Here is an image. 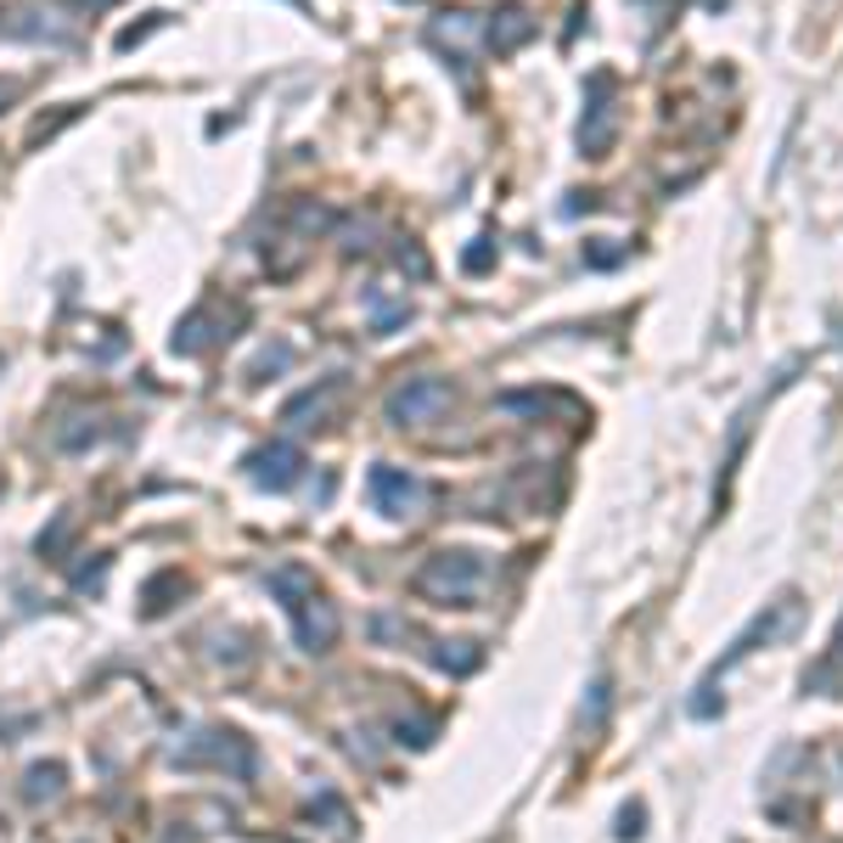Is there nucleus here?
Returning a JSON list of instances; mask_svg holds the SVG:
<instances>
[{"label": "nucleus", "instance_id": "1", "mask_svg": "<svg viewBox=\"0 0 843 843\" xmlns=\"http://www.w3.org/2000/svg\"><path fill=\"white\" fill-rule=\"evenodd\" d=\"M270 597L287 608V619H292V630H299V647L304 653L321 658V653L337 647V608L321 597V585H315V574L304 563L270 568Z\"/></svg>", "mask_w": 843, "mask_h": 843}, {"label": "nucleus", "instance_id": "2", "mask_svg": "<svg viewBox=\"0 0 843 843\" xmlns=\"http://www.w3.org/2000/svg\"><path fill=\"white\" fill-rule=\"evenodd\" d=\"M175 765L180 770H225L236 781H254L259 776V748L231 725H203L175 748Z\"/></svg>", "mask_w": 843, "mask_h": 843}, {"label": "nucleus", "instance_id": "3", "mask_svg": "<svg viewBox=\"0 0 843 843\" xmlns=\"http://www.w3.org/2000/svg\"><path fill=\"white\" fill-rule=\"evenodd\" d=\"M478 585H484V557L478 552H433L417 568V597L444 602V608H473Z\"/></svg>", "mask_w": 843, "mask_h": 843}, {"label": "nucleus", "instance_id": "4", "mask_svg": "<svg viewBox=\"0 0 843 843\" xmlns=\"http://www.w3.org/2000/svg\"><path fill=\"white\" fill-rule=\"evenodd\" d=\"M451 400H456V388L444 382V377H406L400 388L388 393V422L393 428H422V422H433V417H444L451 411Z\"/></svg>", "mask_w": 843, "mask_h": 843}, {"label": "nucleus", "instance_id": "5", "mask_svg": "<svg viewBox=\"0 0 843 843\" xmlns=\"http://www.w3.org/2000/svg\"><path fill=\"white\" fill-rule=\"evenodd\" d=\"M366 489H371V507H377L382 518H411V512L422 507V495H428L417 473L388 467V462H377V467L366 473Z\"/></svg>", "mask_w": 843, "mask_h": 843}, {"label": "nucleus", "instance_id": "6", "mask_svg": "<svg viewBox=\"0 0 843 843\" xmlns=\"http://www.w3.org/2000/svg\"><path fill=\"white\" fill-rule=\"evenodd\" d=\"M613 130H619L613 74H590V108H585V124H579V146H585V158H602L608 146H613Z\"/></svg>", "mask_w": 843, "mask_h": 843}, {"label": "nucleus", "instance_id": "7", "mask_svg": "<svg viewBox=\"0 0 843 843\" xmlns=\"http://www.w3.org/2000/svg\"><path fill=\"white\" fill-rule=\"evenodd\" d=\"M247 478H254L259 489H292L304 478V451H299V444H287V439L259 444V451L247 456Z\"/></svg>", "mask_w": 843, "mask_h": 843}, {"label": "nucleus", "instance_id": "8", "mask_svg": "<svg viewBox=\"0 0 843 843\" xmlns=\"http://www.w3.org/2000/svg\"><path fill=\"white\" fill-rule=\"evenodd\" d=\"M343 377H321V388H304V393H292V400L281 406V422L287 428H326V417L337 411V400H343Z\"/></svg>", "mask_w": 843, "mask_h": 843}, {"label": "nucleus", "instance_id": "9", "mask_svg": "<svg viewBox=\"0 0 843 843\" xmlns=\"http://www.w3.org/2000/svg\"><path fill=\"white\" fill-rule=\"evenodd\" d=\"M0 40H29V45H68L74 29L57 23V12H40V7H18V12H0Z\"/></svg>", "mask_w": 843, "mask_h": 843}, {"label": "nucleus", "instance_id": "10", "mask_svg": "<svg viewBox=\"0 0 843 843\" xmlns=\"http://www.w3.org/2000/svg\"><path fill=\"white\" fill-rule=\"evenodd\" d=\"M220 337H231V326H225V315L214 310V304H197L180 326H175V337H169V350L175 355H203L209 343H220Z\"/></svg>", "mask_w": 843, "mask_h": 843}, {"label": "nucleus", "instance_id": "11", "mask_svg": "<svg viewBox=\"0 0 843 843\" xmlns=\"http://www.w3.org/2000/svg\"><path fill=\"white\" fill-rule=\"evenodd\" d=\"M534 34V18L523 12V7H507V12H495V23H489V52H518V45Z\"/></svg>", "mask_w": 843, "mask_h": 843}, {"label": "nucleus", "instance_id": "12", "mask_svg": "<svg viewBox=\"0 0 843 843\" xmlns=\"http://www.w3.org/2000/svg\"><path fill=\"white\" fill-rule=\"evenodd\" d=\"M433 664L451 669V675H473L484 664V653L473 647V641H433Z\"/></svg>", "mask_w": 843, "mask_h": 843}, {"label": "nucleus", "instance_id": "13", "mask_svg": "<svg viewBox=\"0 0 843 843\" xmlns=\"http://www.w3.org/2000/svg\"><path fill=\"white\" fill-rule=\"evenodd\" d=\"M169 597H186V579H180L175 568H169V574H158L153 585H146V608H141V613H146V619H164V613L175 608Z\"/></svg>", "mask_w": 843, "mask_h": 843}, {"label": "nucleus", "instance_id": "14", "mask_svg": "<svg viewBox=\"0 0 843 843\" xmlns=\"http://www.w3.org/2000/svg\"><path fill=\"white\" fill-rule=\"evenodd\" d=\"M63 776H68V770H63L57 759H52V765H34V770L23 776V799H29V805L57 799V792H63Z\"/></svg>", "mask_w": 843, "mask_h": 843}, {"label": "nucleus", "instance_id": "15", "mask_svg": "<svg viewBox=\"0 0 843 843\" xmlns=\"http://www.w3.org/2000/svg\"><path fill=\"white\" fill-rule=\"evenodd\" d=\"M57 451H90L96 439H102V428H96V417H68V422H57Z\"/></svg>", "mask_w": 843, "mask_h": 843}, {"label": "nucleus", "instance_id": "16", "mask_svg": "<svg viewBox=\"0 0 843 843\" xmlns=\"http://www.w3.org/2000/svg\"><path fill=\"white\" fill-rule=\"evenodd\" d=\"M287 366H292V343H270V350H259V361L247 366V382H265V377H276Z\"/></svg>", "mask_w": 843, "mask_h": 843}, {"label": "nucleus", "instance_id": "17", "mask_svg": "<svg viewBox=\"0 0 843 843\" xmlns=\"http://www.w3.org/2000/svg\"><path fill=\"white\" fill-rule=\"evenodd\" d=\"M74 523H79V518H74V512H63V518H57L52 529H45V534H40V557H52V563H63V552H68V540H74Z\"/></svg>", "mask_w": 843, "mask_h": 843}, {"label": "nucleus", "instance_id": "18", "mask_svg": "<svg viewBox=\"0 0 843 843\" xmlns=\"http://www.w3.org/2000/svg\"><path fill=\"white\" fill-rule=\"evenodd\" d=\"M393 742H411V748H428V742H433V720H400V725H393Z\"/></svg>", "mask_w": 843, "mask_h": 843}, {"label": "nucleus", "instance_id": "19", "mask_svg": "<svg viewBox=\"0 0 843 843\" xmlns=\"http://www.w3.org/2000/svg\"><path fill=\"white\" fill-rule=\"evenodd\" d=\"M619 838H641V810H624L619 816Z\"/></svg>", "mask_w": 843, "mask_h": 843}, {"label": "nucleus", "instance_id": "20", "mask_svg": "<svg viewBox=\"0 0 843 843\" xmlns=\"http://www.w3.org/2000/svg\"><path fill=\"white\" fill-rule=\"evenodd\" d=\"M18 90H23V85H18V79H0V113H7V108H12V102H18Z\"/></svg>", "mask_w": 843, "mask_h": 843}, {"label": "nucleus", "instance_id": "21", "mask_svg": "<svg viewBox=\"0 0 843 843\" xmlns=\"http://www.w3.org/2000/svg\"><path fill=\"white\" fill-rule=\"evenodd\" d=\"M489 265V242H478V247H467V270H484Z\"/></svg>", "mask_w": 843, "mask_h": 843}, {"label": "nucleus", "instance_id": "22", "mask_svg": "<svg viewBox=\"0 0 843 843\" xmlns=\"http://www.w3.org/2000/svg\"><path fill=\"white\" fill-rule=\"evenodd\" d=\"M85 7H108V0H85Z\"/></svg>", "mask_w": 843, "mask_h": 843}, {"label": "nucleus", "instance_id": "23", "mask_svg": "<svg viewBox=\"0 0 843 843\" xmlns=\"http://www.w3.org/2000/svg\"><path fill=\"white\" fill-rule=\"evenodd\" d=\"M838 641H843V635H838Z\"/></svg>", "mask_w": 843, "mask_h": 843}]
</instances>
